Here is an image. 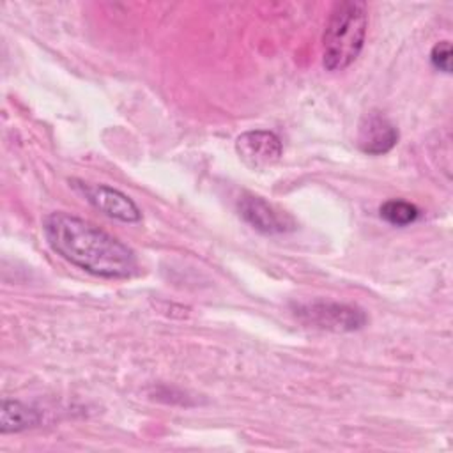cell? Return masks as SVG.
I'll return each mask as SVG.
<instances>
[{
	"label": "cell",
	"instance_id": "7a4b0ae2",
	"mask_svg": "<svg viewBox=\"0 0 453 453\" xmlns=\"http://www.w3.org/2000/svg\"><path fill=\"white\" fill-rule=\"evenodd\" d=\"M368 28L366 4L336 2L322 34V65L327 71L347 69L361 53Z\"/></svg>",
	"mask_w": 453,
	"mask_h": 453
},
{
	"label": "cell",
	"instance_id": "9c48e42d",
	"mask_svg": "<svg viewBox=\"0 0 453 453\" xmlns=\"http://www.w3.org/2000/svg\"><path fill=\"white\" fill-rule=\"evenodd\" d=\"M379 214L386 223L393 226H407L419 218V209L407 200L391 198L379 207Z\"/></svg>",
	"mask_w": 453,
	"mask_h": 453
},
{
	"label": "cell",
	"instance_id": "ba28073f",
	"mask_svg": "<svg viewBox=\"0 0 453 453\" xmlns=\"http://www.w3.org/2000/svg\"><path fill=\"white\" fill-rule=\"evenodd\" d=\"M42 423V412L32 405H27L19 400H2L0 409V432L16 434L28 428H34Z\"/></svg>",
	"mask_w": 453,
	"mask_h": 453
},
{
	"label": "cell",
	"instance_id": "5b68a950",
	"mask_svg": "<svg viewBox=\"0 0 453 453\" xmlns=\"http://www.w3.org/2000/svg\"><path fill=\"white\" fill-rule=\"evenodd\" d=\"M237 211L239 216L260 234L276 235L292 232L296 228V221L292 219V216H288L285 211H280L260 196H241V200L237 202Z\"/></svg>",
	"mask_w": 453,
	"mask_h": 453
},
{
	"label": "cell",
	"instance_id": "8992f818",
	"mask_svg": "<svg viewBox=\"0 0 453 453\" xmlns=\"http://www.w3.org/2000/svg\"><path fill=\"white\" fill-rule=\"evenodd\" d=\"M235 150L250 168L265 170L280 161L283 147L273 131L253 129L237 136Z\"/></svg>",
	"mask_w": 453,
	"mask_h": 453
},
{
	"label": "cell",
	"instance_id": "277c9868",
	"mask_svg": "<svg viewBox=\"0 0 453 453\" xmlns=\"http://www.w3.org/2000/svg\"><path fill=\"white\" fill-rule=\"evenodd\" d=\"M73 188L97 211L122 223H136L142 219V211L138 205L122 191L104 186L90 184L83 180H73Z\"/></svg>",
	"mask_w": 453,
	"mask_h": 453
},
{
	"label": "cell",
	"instance_id": "30bf717a",
	"mask_svg": "<svg viewBox=\"0 0 453 453\" xmlns=\"http://www.w3.org/2000/svg\"><path fill=\"white\" fill-rule=\"evenodd\" d=\"M430 62L437 71L451 73V44L449 41H439L430 51Z\"/></svg>",
	"mask_w": 453,
	"mask_h": 453
},
{
	"label": "cell",
	"instance_id": "3957f363",
	"mask_svg": "<svg viewBox=\"0 0 453 453\" xmlns=\"http://www.w3.org/2000/svg\"><path fill=\"white\" fill-rule=\"evenodd\" d=\"M294 315L303 324L334 333L357 331L368 322V317L361 308L334 301H311L297 304L294 308Z\"/></svg>",
	"mask_w": 453,
	"mask_h": 453
},
{
	"label": "cell",
	"instance_id": "6da1fadb",
	"mask_svg": "<svg viewBox=\"0 0 453 453\" xmlns=\"http://www.w3.org/2000/svg\"><path fill=\"white\" fill-rule=\"evenodd\" d=\"M48 246L69 264L106 280H124L136 271L134 251L94 223L69 212H50L42 219Z\"/></svg>",
	"mask_w": 453,
	"mask_h": 453
},
{
	"label": "cell",
	"instance_id": "52a82bcc",
	"mask_svg": "<svg viewBox=\"0 0 453 453\" xmlns=\"http://www.w3.org/2000/svg\"><path fill=\"white\" fill-rule=\"evenodd\" d=\"M396 126L379 110L363 115L357 127V145L365 154L380 156L389 152L398 142Z\"/></svg>",
	"mask_w": 453,
	"mask_h": 453
}]
</instances>
